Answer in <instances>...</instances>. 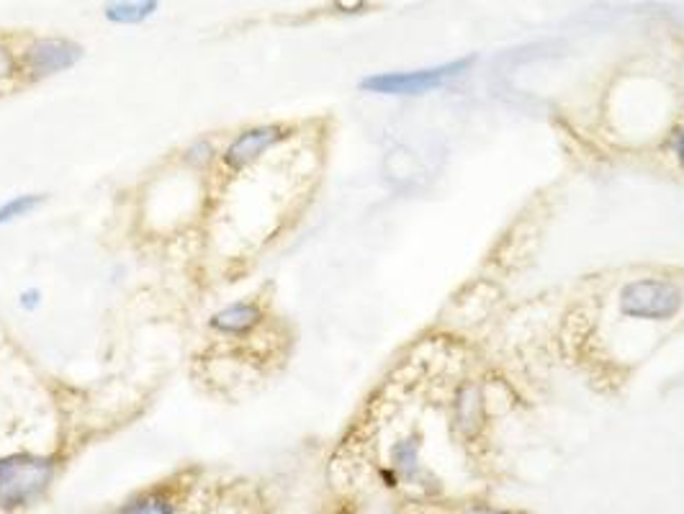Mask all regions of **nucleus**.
<instances>
[{"label":"nucleus","mask_w":684,"mask_h":514,"mask_svg":"<svg viewBox=\"0 0 684 514\" xmlns=\"http://www.w3.org/2000/svg\"><path fill=\"white\" fill-rule=\"evenodd\" d=\"M57 473L52 455L11 453L0 458V509H24L47 494Z\"/></svg>","instance_id":"obj_1"},{"label":"nucleus","mask_w":684,"mask_h":514,"mask_svg":"<svg viewBox=\"0 0 684 514\" xmlns=\"http://www.w3.org/2000/svg\"><path fill=\"white\" fill-rule=\"evenodd\" d=\"M684 311V288L672 278H636L618 291V314L628 322L664 324Z\"/></svg>","instance_id":"obj_2"},{"label":"nucleus","mask_w":684,"mask_h":514,"mask_svg":"<svg viewBox=\"0 0 684 514\" xmlns=\"http://www.w3.org/2000/svg\"><path fill=\"white\" fill-rule=\"evenodd\" d=\"M471 65H474V57H461V60L422 67V70L376 72V75L360 80L358 88L363 93H373V96H425L430 90L443 88L445 83L463 75Z\"/></svg>","instance_id":"obj_3"},{"label":"nucleus","mask_w":684,"mask_h":514,"mask_svg":"<svg viewBox=\"0 0 684 514\" xmlns=\"http://www.w3.org/2000/svg\"><path fill=\"white\" fill-rule=\"evenodd\" d=\"M294 134V129L288 124H255L247 126L242 132L234 134L229 139V144L222 150L219 160H222L224 170L232 175H240L252 170L263 160L268 152H273L276 147H281L283 142H288Z\"/></svg>","instance_id":"obj_4"},{"label":"nucleus","mask_w":684,"mask_h":514,"mask_svg":"<svg viewBox=\"0 0 684 514\" xmlns=\"http://www.w3.org/2000/svg\"><path fill=\"white\" fill-rule=\"evenodd\" d=\"M80 60H83V47L78 42L65 36H42L26 44L24 52L18 54V67L26 80L36 83L72 70Z\"/></svg>","instance_id":"obj_5"},{"label":"nucleus","mask_w":684,"mask_h":514,"mask_svg":"<svg viewBox=\"0 0 684 514\" xmlns=\"http://www.w3.org/2000/svg\"><path fill=\"white\" fill-rule=\"evenodd\" d=\"M265 322V311L258 301H232L209 317V329L219 337H250Z\"/></svg>","instance_id":"obj_6"},{"label":"nucleus","mask_w":684,"mask_h":514,"mask_svg":"<svg viewBox=\"0 0 684 514\" xmlns=\"http://www.w3.org/2000/svg\"><path fill=\"white\" fill-rule=\"evenodd\" d=\"M486 422V394L479 383L468 381L453 399V425L463 437H476Z\"/></svg>","instance_id":"obj_7"},{"label":"nucleus","mask_w":684,"mask_h":514,"mask_svg":"<svg viewBox=\"0 0 684 514\" xmlns=\"http://www.w3.org/2000/svg\"><path fill=\"white\" fill-rule=\"evenodd\" d=\"M160 8V0H106L103 18L114 26H139L150 21Z\"/></svg>","instance_id":"obj_8"},{"label":"nucleus","mask_w":684,"mask_h":514,"mask_svg":"<svg viewBox=\"0 0 684 514\" xmlns=\"http://www.w3.org/2000/svg\"><path fill=\"white\" fill-rule=\"evenodd\" d=\"M391 463H394V471L402 473L404 479H414L420 471V437L414 432L399 437L391 448Z\"/></svg>","instance_id":"obj_9"},{"label":"nucleus","mask_w":684,"mask_h":514,"mask_svg":"<svg viewBox=\"0 0 684 514\" xmlns=\"http://www.w3.org/2000/svg\"><path fill=\"white\" fill-rule=\"evenodd\" d=\"M44 201H47L44 193H18V196H11L8 201L0 204V227H6V224H13L18 222V219H24V216L34 214Z\"/></svg>","instance_id":"obj_10"},{"label":"nucleus","mask_w":684,"mask_h":514,"mask_svg":"<svg viewBox=\"0 0 684 514\" xmlns=\"http://www.w3.org/2000/svg\"><path fill=\"white\" fill-rule=\"evenodd\" d=\"M219 155H222V152L216 150V144L211 142L209 137H201L183 150V162H186L191 170H196V173H204V170H211V165L219 160Z\"/></svg>","instance_id":"obj_11"},{"label":"nucleus","mask_w":684,"mask_h":514,"mask_svg":"<svg viewBox=\"0 0 684 514\" xmlns=\"http://www.w3.org/2000/svg\"><path fill=\"white\" fill-rule=\"evenodd\" d=\"M121 514H175V507L173 502H170L168 497H162V494H147V497L129 504Z\"/></svg>","instance_id":"obj_12"},{"label":"nucleus","mask_w":684,"mask_h":514,"mask_svg":"<svg viewBox=\"0 0 684 514\" xmlns=\"http://www.w3.org/2000/svg\"><path fill=\"white\" fill-rule=\"evenodd\" d=\"M21 75V67H18V54L11 52L8 44L0 42V88H6L8 83Z\"/></svg>","instance_id":"obj_13"},{"label":"nucleus","mask_w":684,"mask_h":514,"mask_svg":"<svg viewBox=\"0 0 684 514\" xmlns=\"http://www.w3.org/2000/svg\"><path fill=\"white\" fill-rule=\"evenodd\" d=\"M39 306H42V291L39 288H24L18 293V309H24L26 314L36 311Z\"/></svg>","instance_id":"obj_14"},{"label":"nucleus","mask_w":684,"mask_h":514,"mask_svg":"<svg viewBox=\"0 0 684 514\" xmlns=\"http://www.w3.org/2000/svg\"><path fill=\"white\" fill-rule=\"evenodd\" d=\"M669 152L677 160L679 168L684 170V121L672 132V139H669Z\"/></svg>","instance_id":"obj_15"},{"label":"nucleus","mask_w":684,"mask_h":514,"mask_svg":"<svg viewBox=\"0 0 684 514\" xmlns=\"http://www.w3.org/2000/svg\"><path fill=\"white\" fill-rule=\"evenodd\" d=\"M363 3H366V0H335V6L345 13H355L358 8H363Z\"/></svg>","instance_id":"obj_16"},{"label":"nucleus","mask_w":684,"mask_h":514,"mask_svg":"<svg viewBox=\"0 0 684 514\" xmlns=\"http://www.w3.org/2000/svg\"><path fill=\"white\" fill-rule=\"evenodd\" d=\"M463 514H507L502 509H492V507H468Z\"/></svg>","instance_id":"obj_17"}]
</instances>
